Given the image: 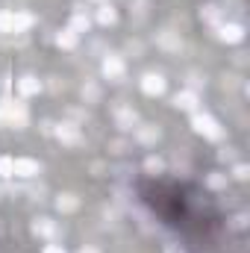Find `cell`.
Masks as SVG:
<instances>
[{
    "label": "cell",
    "mask_w": 250,
    "mask_h": 253,
    "mask_svg": "<svg viewBox=\"0 0 250 253\" xmlns=\"http://www.w3.org/2000/svg\"><path fill=\"white\" fill-rule=\"evenodd\" d=\"M36 24L30 12H0V33H24Z\"/></svg>",
    "instance_id": "6da1fadb"
},
{
    "label": "cell",
    "mask_w": 250,
    "mask_h": 253,
    "mask_svg": "<svg viewBox=\"0 0 250 253\" xmlns=\"http://www.w3.org/2000/svg\"><path fill=\"white\" fill-rule=\"evenodd\" d=\"M191 126H194V132H200L203 138H212V141H218V138L224 135L221 124H218L212 115H206V112H194V118H191Z\"/></svg>",
    "instance_id": "7a4b0ae2"
},
{
    "label": "cell",
    "mask_w": 250,
    "mask_h": 253,
    "mask_svg": "<svg viewBox=\"0 0 250 253\" xmlns=\"http://www.w3.org/2000/svg\"><path fill=\"white\" fill-rule=\"evenodd\" d=\"M30 121V109L24 100H9V109H6V121L3 124H12V126H27Z\"/></svg>",
    "instance_id": "3957f363"
},
{
    "label": "cell",
    "mask_w": 250,
    "mask_h": 253,
    "mask_svg": "<svg viewBox=\"0 0 250 253\" xmlns=\"http://www.w3.org/2000/svg\"><path fill=\"white\" fill-rule=\"evenodd\" d=\"M124 74H126V62L118 53H109V56L103 59V77H106V80L118 83V80H124Z\"/></svg>",
    "instance_id": "277c9868"
},
{
    "label": "cell",
    "mask_w": 250,
    "mask_h": 253,
    "mask_svg": "<svg viewBox=\"0 0 250 253\" xmlns=\"http://www.w3.org/2000/svg\"><path fill=\"white\" fill-rule=\"evenodd\" d=\"M33 233H36L39 239H47V242H56V239L62 236L59 224L50 221V218H36V221H33Z\"/></svg>",
    "instance_id": "5b68a950"
},
{
    "label": "cell",
    "mask_w": 250,
    "mask_h": 253,
    "mask_svg": "<svg viewBox=\"0 0 250 253\" xmlns=\"http://www.w3.org/2000/svg\"><path fill=\"white\" fill-rule=\"evenodd\" d=\"M53 132H56V138L62 141L65 147H80L83 144V132H80L77 124H59Z\"/></svg>",
    "instance_id": "8992f818"
},
{
    "label": "cell",
    "mask_w": 250,
    "mask_h": 253,
    "mask_svg": "<svg viewBox=\"0 0 250 253\" xmlns=\"http://www.w3.org/2000/svg\"><path fill=\"white\" fill-rule=\"evenodd\" d=\"M112 118H115V124L121 126V129H132V126L138 124V112L132 106H126V103H118L112 109Z\"/></svg>",
    "instance_id": "52a82bcc"
},
{
    "label": "cell",
    "mask_w": 250,
    "mask_h": 253,
    "mask_svg": "<svg viewBox=\"0 0 250 253\" xmlns=\"http://www.w3.org/2000/svg\"><path fill=\"white\" fill-rule=\"evenodd\" d=\"M165 77L162 74H144L141 77V91L144 94H150V97H159V94H165Z\"/></svg>",
    "instance_id": "ba28073f"
},
{
    "label": "cell",
    "mask_w": 250,
    "mask_h": 253,
    "mask_svg": "<svg viewBox=\"0 0 250 253\" xmlns=\"http://www.w3.org/2000/svg\"><path fill=\"white\" fill-rule=\"evenodd\" d=\"M42 174V162L36 159H15V168H12V177H24V180H33Z\"/></svg>",
    "instance_id": "9c48e42d"
},
{
    "label": "cell",
    "mask_w": 250,
    "mask_h": 253,
    "mask_svg": "<svg viewBox=\"0 0 250 253\" xmlns=\"http://www.w3.org/2000/svg\"><path fill=\"white\" fill-rule=\"evenodd\" d=\"M156 44H159L162 50H168V53H177V50L183 47V39H180V33H174V30H159V33H156Z\"/></svg>",
    "instance_id": "30bf717a"
},
{
    "label": "cell",
    "mask_w": 250,
    "mask_h": 253,
    "mask_svg": "<svg viewBox=\"0 0 250 253\" xmlns=\"http://www.w3.org/2000/svg\"><path fill=\"white\" fill-rule=\"evenodd\" d=\"M135 138H138V144L150 147V144H156L162 138V129L156 124H135Z\"/></svg>",
    "instance_id": "8fae6325"
},
{
    "label": "cell",
    "mask_w": 250,
    "mask_h": 253,
    "mask_svg": "<svg viewBox=\"0 0 250 253\" xmlns=\"http://www.w3.org/2000/svg\"><path fill=\"white\" fill-rule=\"evenodd\" d=\"M218 39L227 42V44H239V42H245V27L242 24H221L218 27Z\"/></svg>",
    "instance_id": "7c38bea8"
},
{
    "label": "cell",
    "mask_w": 250,
    "mask_h": 253,
    "mask_svg": "<svg viewBox=\"0 0 250 253\" xmlns=\"http://www.w3.org/2000/svg\"><path fill=\"white\" fill-rule=\"evenodd\" d=\"M174 106H177V109H183V112H197V106H200V97H197V91L186 88V91H180V94L174 97Z\"/></svg>",
    "instance_id": "4fadbf2b"
},
{
    "label": "cell",
    "mask_w": 250,
    "mask_h": 253,
    "mask_svg": "<svg viewBox=\"0 0 250 253\" xmlns=\"http://www.w3.org/2000/svg\"><path fill=\"white\" fill-rule=\"evenodd\" d=\"M18 91H21L24 97L39 94V91H42V80H39V77H33V74H24V77L18 80Z\"/></svg>",
    "instance_id": "5bb4252c"
},
{
    "label": "cell",
    "mask_w": 250,
    "mask_h": 253,
    "mask_svg": "<svg viewBox=\"0 0 250 253\" xmlns=\"http://www.w3.org/2000/svg\"><path fill=\"white\" fill-rule=\"evenodd\" d=\"M56 209H59L62 215H68V212H77V209H80V197H77L74 191H62V194L56 197Z\"/></svg>",
    "instance_id": "9a60e30c"
},
{
    "label": "cell",
    "mask_w": 250,
    "mask_h": 253,
    "mask_svg": "<svg viewBox=\"0 0 250 253\" xmlns=\"http://www.w3.org/2000/svg\"><path fill=\"white\" fill-rule=\"evenodd\" d=\"M200 18H203L206 24H212V27H221V21H224V9L215 6V3H206V6L200 9Z\"/></svg>",
    "instance_id": "2e32d148"
},
{
    "label": "cell",
    "mask_w": 250,
    "mask_h": 253,
    "mask_svg": "<svg viewBox=\"0 0 250 253\" xmlns=\"http://www.w3.org/2000/svg\"><path fill=\"white\" fill-rule=\"evenodd\" d=\"M77 42H80V36H77V33L71 30V27L56 33V44H59L62 50H74V47H77Z\"/></svg>",
    "instance_id": "e0dca14e"
},
{
    "label": "cell",
    "mask_w": 250,
    "mask_h": 253,
    "mask_svg": "<svg viewBox=\"0 0 250 253\" xmlns=\"http://www.w3.org/2000/svg\"><path fill=\"white\" fill-rule=\"evenodd\" d=\"M97 21H100L103 27H112V24L118 21V12H115V6H112V3H100V9H97Z\"/></svg>",
    "instance_id": "ac0fdd59"
},
{
    "label": "cell",
    "mask_w": 250,
    "mask_h": 253,
    "mask_svg": "<svg viewBox=\"0 0 250 253\" xmlns=\"http://www.w3.org/2000/svg\"><path fill=\"white\" fill-rule=\"evenodd\" d=\"M71 30L80 36V33H88L91 30V18L85 15V12H74V18H71Z\"/></svg>",
    "instance_id": "d6986e66"
},
{
    "label": "cell",
    "mask_w": 250,
    "mask_h": 253,
    "mask_svg": "<svg viewBox=\"0 0 250 253\" xmlns=\"http://www.w3.org/2000/svg\"><path fill=\"white\" fill-rule=\"evenodd\" d=\"M100 94H103V91H100L97 83H85V85H83V100H85V103H100Z\"/></svg>",
    "instance_id": "ffe728a7"
},
{
    "label": "cell",
    "mask_w": 250,
    "mask_h": 253,
    "mask_svg": "<svg viewBox=\"0 0 250 253\" xmlns=\"http://www.w3.org/2000/svg\"><path fill=\"white\" fill-rule=\"evenodd\" d=\"M227 183H230V177H227V174H221V171H212V174L206 177V186H209V189H215V191L227 189Z\"/></svg>",
    "instance_id": "44dd1931"
},
{
    "label": "cell",
    "mask_w": 250,
    "mask_h": 253,
    "mask_svg": "<svg viewBox=\"0 0 250 253\" xmlns=\"http://www.w3.org/2000/svg\"><path fill=\"white\" fill-rule=\"evenodd\" d=\"M144 171L156 177V174H162V171H165V162H162L159 156H147V162H144Z\"/></svg>",
    "instance_id": "7402d4cb"
},
{
    "label": "cell",
    "mask_w": 250,
    "mask_h": 253,
    "mask_svg": "<svg viewBox=\"0 0 250 253\" xmlns=\"http://www.w3.org/2000/svg\"><path fill=\"white\" fill-rule=\"evenodd\" d=\"M12 168H15V159H12V156H0V177H3V180L12 177Z\"/></svg>",
    "instance_id": "603a6c76"
},
{
    "label": "cell",
    "mask_w": 250,
    "mask_h": 253,
    "mask_svg": "<svg viewBox=\"0 0 250 253\" xmlns=\"http://www.w3.org/2000/svg\"><path fill=\"white\" fill-rule=\"evenodd\" d=\"M233 177H236V180H248V177H250L248 165H245V162H239V165L233 168Z\"/></svg>",
    "instance_id": "cb8c5ba5"
},
{
    "label": "cell",
    "mask_w": 250,
    "mask_h": 253,
    "mask_svg": "<svg viewBox=\"0 0 250 253\" xmlns=\"http://www.w3.org/2000/svg\"><path fill=\"white\" fill-rule=\"evenodd\" d=\"M233 227H236V230H245V227H248V215H245V212L236 215V218H233Z\"/></svg>",
    "instance_id": "d4e9b609"
},
{
    "label": "cell",
    "mask_w": 250,
    "mask_h": 253,
    "mask_svg": "<svg viewBox=\"0 0 250 253\" xmlns=\"http://www.w3.org/2000/svg\"><path fill=\"white\" fill-rule=\"evenodd\" d=\"M221 159H236V147H224L221 150Z\"/></svg>",
    "instance_id": "484cf974"
},
{
    "label": "cell",
    "mask_w": 250,
    "mask_h": 253,
    "mask_svg": "<svg viewBox=\"0 0 250 253\" xmlns=\"http://www.w3.org/2000/svg\"><path fill=\"white\" fill-rule=\"evenodd\" d=\"M44 253H65V248H62V245H47Z\"/></svg>",
    "instance_id": "4316f807"
},
{
    "label": "cell",
    "mask_w": 250,
    "mask_h": 253,
    "mask_svg": "<svg viewBox=\"0 0 250 253\" xmlns=\"http://www.w3.org/2000/svg\"><path fill=\"white\" fill-rule=\"evenodd\" d=\"M77 253H100V251H97V248H91V245H85V248H80Z\"/></svg>",
    "instance_id": "83f0119b"
}]
</instances>
